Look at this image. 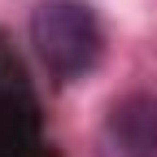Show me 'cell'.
<instances>
[{
    "mask_svg": "<svg viewBox=\"0 0 157 157\" xmlns=\"http://www.w3.org/2000/svg\"><path fill=\"white\" fill-rule=\"evenodd\" d=\"M31 48L52 78H87L105 57V26L87 0H39L31 9Z\"/></svg>",
    "mask_w": 157,
    "mask_h": 157,
    "instance_id": "obj_1",
    "label": "cell"
},
{
    "mask_svg": "<svg viewBox=\"0 0 157 157\" xmlns=\"http://www.w3.org/2000/svg\"><path fill=\"white\" fill-rule=\"evenodd\" d=\"M105 135L118 148V157H157V96L153 92L118 96L109 109Z\"/></svg>",
    "mask_w": 157,
    "mask_h": 157,
    "instance_id": "obj_2",
    "label": "cell"
}]
</instances>
